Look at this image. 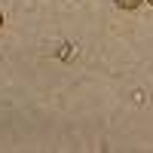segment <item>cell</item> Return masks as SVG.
Segmentation results:
<instances>
[{
  "label": "cell",
  "mask_w": 153,
  "mask_h": 153,
  "mask_svg": "<svg viewBox=\"0 0 153 153\" xmlns=\"http://www.w3.org/2000/svg\"><path fill=\"white\" fill-rule=\"evenodd\" d=\"M117 6H120V9H138V6H141V0H117Z\"/></svg>",
  "instance_id": "obj_1"
},
{
  "label": "cell",
  "mask_w": 153,
  "mask_h": 153,
  "mask_svg": "<svg viewBox=\"0 0 153 153\" xmlns=\"http://www.w3.org/2000/svg\"><path fill=\"white\" fill-rule=\"evenodd\" d=\"M0 28H3V16H0Z\"/></svg>",
  "instance_id": "obj_2"
},
{
  "label": "cell",
  "mask_w": 153,
  "mask_h": 153,
  "mask_svg": "<svg viewBox=\"0 0 153 153\" xmlns=\"http://www.w3.org/2000/svg\"><path fill=\"white\" fill-rule=\"evenodd\" d=\"M147 3H150V6H153V0H147Z\"/></svg>",
  "instance_id": "obj_3"
}]
</instances>
